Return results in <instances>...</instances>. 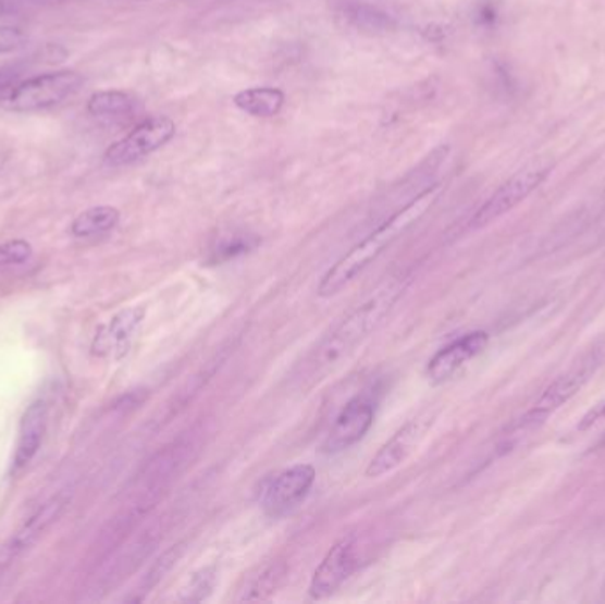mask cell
I'll return each instance as SVG.
<instances>
[{
    "label": "cell",
    "instance_id": "obj_1",
    "mask_svg": "<svg viewBox=\"0 0 605 604\" xmlns=\"http://www.w3.org/2000/svg\"><path fill=\"white\" fill-rule=\"evenodd\" d=\"M409 279L398 275L384 282L372 295L350 310L321 343L302 358L291 374V385L302 394L321 385L330 374L347 362L361 344L383 324L393 307L403 298Z\"/></svg>",
    "mask_w": 605,
    "mask_h": 604
},
{
    "label": "cell",
    "instance_id": "obj_2",
    "mask_svg": "<svg viewBox=\"0 0 605 604\" xmlns=\"http://www.w3.org/2000/svg\"><path fill=\"white\" fill-rule=\"evenodd\" d=\"M440 192V183L421 192L417 199H412L406 208L393 214L392 219L386 220L383 225H379L374 233L369 234L363 242L350 248L346 256H342L322 275L318 295L321 298H332L349 287L386 248L392 247L393 243L406 234L411 225L417 224L418 220L434 205Z\"/></svg>",
    "mask_w": 605,
    "mask_h": 604
},
{
    "label": "cell",
    "instance_id": "obj_3",
    "mask_svg": "<svg viewBox=\"0 0 605 604\" xmlns=\"http://www.w3.org/2000/svg\"><path fill=\"white\" fill-rule=\"evenodd\" d=\"M84 84V76L72 70L44 73L11 87L0 106L10 112H36L50 109L75 95Z\"/></svg>",
    "mask_w": 605,
    "mask_h": 604
},
{
    "label": "cell",
    "instance_id": "obj_4",
    "mask_svg": "<svg viewBox=\"0 0 605 604\" xmlns=\"http://www.w3.org/2000/svg\"><path fill=\"white\" fill-rule=\"evenodd\" d=\"M175 135V123L166 115H152L138 123L128 135L112 144L103 155L110 167H124L149 157L171 143Z\"/></svg>",
    "mask_w": 605,
    "mask_h": 604
},
{
    "label": "cell",
    "instance_id": "obj_5",
    "mask_svg": "<svg viewBox=\"0 0 605 604\" xmlns=\"http://www.w3.org/2000/svg\"><path fill=\"white\" fill-rule=\"evenodd\" d=\"M435 415L431 411L420 414L415 419L407 420L397 433L393 434L383 447L379 448L369 467L365 470V476L369 479L390 476L397 468L403 467L404 463L417 453L421 443L425 440L427 433L431 431Z\"/></svg>",
    "mask_w": 605,
    "mask_h": 604
},
{
    "label": "cell",
    "instance_id": "obj_6",
    "mask_svg": "<svg viewBox=\"0 0 605 604\" xmlns=\"http://www.w3.org/2000/svg\"><path fill=\"white\" fill-rule=\"evenodd\" d=\"M548 177V169H528L511 176L508 182L503 183L485 202L482 208L473 214L469 222L471 229H483L492 222L516 210L520 202H524L534 190H539Z\"/></svg>",
    "mask_w": 605,
    "mask_h": 604
},
{
    "label": "cell",
    "instance_id": "obj_7",
    "mask_svg": "<svg viewBox=\"0 0 605 604\" xmlns=\"http://www.w3.org/2000/svg\"><path fill=\"white\" fill-rule=\"evenodd\" d=\"M374 419L375 406L370 397L356 395L347 400L341 414L333 420L332 428L322 442L321 453L333 456L355 447L356 443H360L374 426Z\"/></svg>",
    "mask_w": 605,
    "mask_h": 604
},
{
    "label": "cell",
    "instance_id": "obj_8",
    "mask_svg": "<svg viewBox=\"0 0 605 604\" xmlns=\"http://www.w3.org/2000/svg\"><path fill=\"white\" fill-rule=\"evenodd\" d=\"M316 477H318L316 468L305 463L280 471L262 493V502H260L262 509L270 518H282L307 498L316 484Z\"/></svg>",
    "mask_w": 605,
    "mask_h": 604
},
{
    "label": "cell",
    "instance_id": "obj_9",
    "mask_svg": "<svg viewBox=\"0 0 605 604\" xmlns=\"http://www.w3.org/2000/svg\"><path fill=\"white\" fill-rule=\"evenodd\" d=\"M358 564V546L356 538L349 535L333 544L326 557L322 558L318 569L313 572L308 587L310 600H326L344 585V581L353 575Z\"/></svg>",
    "mask_w": 605,
    "mask_h": 604
},
{
    "label": "cell",
    "instance_id": "obj_10",
    "mask_svg": "<svg viewBox=\"0 0 605 604\" xmlns=\"http://www.w3.org/2000/svg\"><path fill=\"white\" fill-rule=\"evenodd\" d=\"M489 333L477 330L469 332L462 337L455 338L445 348L435 353L434 357L427 363V377L432 383H445L455 377L469 360L482 355L489 346Z\"/></svg>",
    "mask_w": 605,
    "mask_h": 604
},
{
    "label": "cell",
    "instance_id": "obj_11",
    "mask_svg": "<svg viewBox=\"0 0 605 604\" xmlns=\"http://www.w3.org/2000/svg\"><path fill=\"white\" fill-rule=\"evenodd\" d=\"M144 318H146L144 307H128L121 310L110 319L109 323L98 330L92 343V352L100 357H123L124 353L128 352L135 333L143 326Z\"/></svg>",
    "mask_w": 605,
    "mask_h": 604
},
{
    "label": "cell",
    "instance_id": "obj_12",
    "mask_svg": "<svg viewBox=\"0 0 605 604\" xmlns=\"http://www.w3.org/2000/svg\"><path fill=\"white\" fill-rule=\"evenodd\" d=\"M584 381H587V372L584 371L568 372L565 377H559L558 380L553 381L545 389L544 394L540 395L533 408L520 419L517 428H534L536 423L544 422L548 415L561 408L570 397H573L579 392Z\"/></svg>",
    "mask_w": 605,
    "mask_h": 604
},
{
    "label": "cell",
    "instance_id": "obj_13",
    "mask_svg": "<svg viewBox=\"0 0 605 604\" xmlns=\"http://www.w3.org/2000/svg\"><path fill=\"white\" fill-rule=\"evenodd\" d=\"M48 409L45 400H34L29 408L25 409L22 422H20L18 443H16L15 459L13 468L15 471L24 470L44 443L45 429H47Z\"/></svg>",
    "mask_w": 605,
    "mask_h": 604
},
{
    "label": "cell",
    "instance_id": "obj_14",
    "mask_svg": "<svg viewBox=\"0 0 605 604\" xmlns=\"http://www.w3.org/2000/svg\"><path fill=\"white\" fill-rule=\"evenodd\" d=\"M285 95L276 87H250L234 96V106L254 118H273L284 109Z\"/></svg>",
    "mask_w": 605,
    "mask_h": 604
},
{
    "label": "cell",
    "instance_id": "obj_15",
    "mask_svg": "<svg viewBox=\"0 0 605 604\" xmlns=\"http://www.w3.org/2000/svg\"><path fill=\"white\" fill-rule=\"evenodd\" d=\"M121 220V211L114 206H95L82 211L72 224L75 238H92L114 231Z\"/></svg>",
    "mask_w": 605,
    "mask_h": 604
},
{
    "label": "cell",
    "instance_id": "obj_16",
    "mask_svg": "<svg viewBox=\"0 0 605 604\" xmlns=\"http://www.w3.org/2000/svg\"><path fill=\"white\" fill-rule=\"evenodd\" d=\"M284 564L282 562H271L268 566L260 567L256 575H251L245 581V585L239 590L237 601H262L268 600L276 592L285 578Z\"/></svg>",
    "mask_w": 605,
    "mask_h": 604
},
{
    "label": "cell",
    "instance_id": "obj_17",
    "mask_svg": "<svg viewBox=\"0 0 605 604\" xmlns=\"http://www.w3.org/2000/svg\"><path fill=\"white\" fill-rule=\"evenodd\" d=\"M135 101L124 91H98L87 100V112L98 120H119L132 114Z\"/></svg>",
    "mask_w": 605,
    "mask_h": 604
},
{
    "label": "cell",
    "instance_id": "obj_18",
    "mask_svg": "<svg viewBox=\"0 0 605 604\" xmlns=\"http://www.w3.org/2000/svg\"><path fill=\"white\" fill-rule=\"evenodd\" d=\"M346 19L356 29L370 30V33H386L395 27V20L384 11L367 4H353L347 8Z\"/></svg>",
    "mask_w": 605,
    "mask_h": 604
},
{
    "label": "cell",
    "instance_id": "obj_19",
    "mask_svg": "<svg viewBox=\"0 0 605 604\" xmlns=\"http://www.w3.org/2000/svg\"><path fill=\"white\" fill-rule=\"evenodd\" d=\"M185 543H180L169 547V550L152 564L151 569L147 571L146 578H144L143 585L138 589V592H140V597H138V600H144V595L149 594V592L174 569L175 564L185 555Z\"/></svg>",
    "mask_w": 605,
    "mask_h": 604
},
{
    "label": "cell",
    "instance_id": "obj_20",
    "mask_svg": "<svg viewBox=\"0 0 605 604\" xmlns=\"http://www.w3.org/2000/svg\"><path fill=\"white\" fill-rule=\"evenodd\" d=\"M259 245V238L251 234H229L218 239L211 250V262H227L236 257L251 252Z\"/></svg>",
    "mask_w": 605,
    "mask_h": 604
},
{
    "label": "cell",
    "instance_id": "obj_21",
    "mask_svg": "<svg viewBox=\"0 0 605 604\" xmlns=\"http://www.w3.org/2000/svg\"><path fill=\"white\" fill-rule=\"evenodd\" d=\"M214 587H217V569L202 567L186 580L181 589L180 600L185 603H200L213 594Z\"/></svg>",
    "mask_w": 605,
    "mask_h": 604
},
{
    "label": "cell",
    "instance_id": "obj_22",
    "mask_svg": "<svg viewBox=\"0 0 605 604\" xmlns=\"http://www.w3.org/2000/svg\"><path fill=\"white\" fill-rule=\"evenodd\" d=\"M33 256V245L25 239L0 243V268L16 267Z\"/></svg>",
    "mask_w": 605,
    "mask_h": 604
},
{
    "label": "cell",
    "instance_id": "obj_23",
    "mask_svg": "<svg viewBox=\"0 0 605 604\" xmlns=\"http://www.w3.org/2000/svg\"><path fill=\"white\" fill-rule=\"evenodd\" d=\"M24 30L11 25H0V53L15 52L25 44Z\"/></svg>",
    "mask_w": 605,
    "mask_h": 604
},
{
    "label": "cell",
    "instance_id": "obj_24",
    "mask_svg": "<svg viewBox=\"0 0 605 604\" xmlns=\"http://www.w3.org/2000/svg\"><path fill=\"white\" fill-rule=\"evenodd\" d=\"M16 76L13 73L2 72L0 70V93H4L5 89H11L15 86Z\"/></svg>",
    "mask_w": 605,
    "mask_h": 604
},
{
    "label": "cell",
    "instance_id": "obj_25",
    "mask_svg": "<svg viewBox=\"0 0 605 604\" xmlns=\"http://www.w3.org/2000/svg\"><path fill=\"white\" fill-rule=\"evenodd\" d=\"M5 13V4L0 0V16L4 15Z\"/></svg>",
    "mask_w": 605,
    "mask_h": 604
},
{
    "label": "cell",
    "instance_id": "obj_26",
    "mask_svg": "<svg viewBox=\"0 0 605 604\" xmlns=\"http://www.w3.org/2000/svg\"><path fill=\"white\" fill-rule=\"evenodd\" d=\"M598 415H602V417H605V405L602 406L601 414H598Z\"/></svg>",
    "mask_w": 605,
    "mask_h": 604
}]
</instances>
